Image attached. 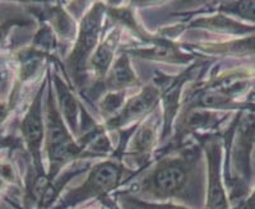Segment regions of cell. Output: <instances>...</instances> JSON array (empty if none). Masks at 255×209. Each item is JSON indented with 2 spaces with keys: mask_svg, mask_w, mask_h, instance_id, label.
<instances>
[{
  "mask_svg": "<svg viewBox=\"0 0 255 209\" xmlns=\"http://www.w3.org/2000/svg\"><path fill=\"white\" fill-rule=\"evenodd\" d=\"M194 162L188 157L167 158L157 163L140 184V193L157 199L181 194L190 181Z\"/></svg>",
  "mask_w": 255,
  "mask_h": 209,
  "instance_id": "cell-1",
  "label": "cell"
},
{
  "mask_svg": "<svg viewBox=\"0 0 255 209\" xmlns=\"http://www.w3.org/2000/svg\"><path fill=\"white\" fill-rule=\"evenodd\" d=\"M45 135H46V151L51 165V175H54L58 172L61 166L76 158L81 149L72 138L70 131L68 130L67 125L56 107L55 101L52 99L51 91L47 100Z\"/></svg>",
  "mask_w": 255,
  "mask_h": 209,
  "instance_id": "cell-2",
  "label": "cell"
},
{
  "mask_svg": "<svg viewBox=\"0 0 255 209\" xmlns=\"http://www.w3.org/2000/svg\"><path fill=\"white\" fill-rule=\"evenodd\" d=\"M104 12V6L101 4H96V6L91 8L90 12L82 19L76 46L68 58V65L73 73L79 74L84 72L87 61L92 58L99 41Z\"/></svg>",
  "mask_w": 255,
  "mask_h": 209,
  "instance_id": "cell-3",
  "label": "cell"
},
{
  "mask_svg": "<svg viewBox=\"0 0 255 209\" xmlns=\"http://www.w3.org/2000/svg\"><path fill=\"white\" fill-rule=\"evenodd\" d=\"M122 174V167L116 162L108 161V162L97 163L91 170L86 181L65 197L64 204L73 206V204L87 201L90 198L100 197V195L111 192L119 184Z\"/></svg>",
  "mask_w": 255,
  "mask_h": 209,
  "instance_id": "cell-4",
  "label": "cell"
},
{
  "mask_svg": "<svg viewBox=\"0 0 255 209\" xmlns=\"http://www.w3.org/2000/svg\"><path fill=\"white\" fill-rule=\"evenodd\" d=\"M22 135L31 152L33 160L38 169H41V147L45 137V122L42 115V90L37 93L36 99L32 102L31 107L27 111L26 116L20 125Z\"/></svg>",
  "mask_w": 255,
  "mask_h": 209,
  "instance_id": "cell-5",
  "label": "cell"
},
{
  "mask_svg": "<svg viewBox=\"0 0 255 209\" xmlns=\"http://www.w3.org/2000/svg\"><path fill=\"white\" fill-rule=\"evenodd\" d=\"M157 99H158L157 88L151 87V86L144 88L136 96L125 102L122 110L109 121V126L113 129H118L140 119L148 111L153 108Z\"/></svg>",
  "mask_w": 255,
  "mask_h": 209,
  "instance_id": "cell-6",
  "label": "cell"
},
{
  "mask_svg": "<svg viewBox=\"0 0 255 209\" xmlns=\"http://www.w3.org/2000/svg\"><path fill=\"white\" fill-rule=\"evenodd\" d=\"M207 163H208V190H207V207L208 209H229L226 193L223 190L220 171V149L215 143L206 147Z\"/></svg>",
  "mask_w": 255,
  "mask_h": 209,
  "instance_id": "cell-7",
  "label": "cell"
},
{
  "mask_svg": "<svg viewBox=\"0 0 255 209\" xmlns=\"http://www.w3.org/2000/svg\"><path fill=\"white\" fill-rule=\"evenodd\" d=\"M138 85L135 73L131 69L130 61L125 54H122L109 70L108 87L113 91H125Z\"/></svg>",
  "mask_w": 255,
  "mask_h": 209,
  "instance_id": "cell-8",
  "label": "cell"
},
{
  "mask_svg": "<svg viewBox=\"0 0 255 209\" xmlns=\"http://www.w3.org/2000/svg\"><path fill=\"white\" fill-rule=\"evenodd\" d=\"M118 42H119V31H116V32L113 31L106 40L102 41L101 44L96 47L90 61L93 70L100 78L106 76V73L110 70Z\"/></svg>",
  "mask_w": 255,
  "mask_h": 209,
  "instance_id": "cell-9",
  "label": "cell"
},
{
  "mask_svg": "<svg viewBox=\"0 0 255 209\" xmlns=\"http://www.w3.org/2000/svg\"><path fill=\"white\" fill-rule=\"evenodd\" d=\"M55 81L64 116L67 119L70 128L74 131V129L77 128V111H78V104H77L76 99H74V96L72 95V92L67 88V86H64V83L59 81V78H56Z\"/></svg>",
  "mask_w": 255,
  "mask_h": 209,
  "instance_id": "cell-10",
  "label": "cell"
},
{
  "mask_svg": "<svg viewBox=\"0 0 255 209\" xmlns=\"http://www.w3.org/2000/svg\"><path fill=\"white\" fill-rule=\"evenodd\" d=\"M154 144V128L149 122L144 124L138 129L134 138L131 139L130 148L129 151L134 154H145L151 151Z\"/></svg>",
  "mask_w": 255,
  "mask_h": 209,
  "instance_id": "cell-11",
  "label": "cell"
},
{
  "mask_svg": "<svg viewBox=\"0 0 255 209\" xmlns=\"http://www.w3.org/2000/svg\"><path fill=\"white\" fill-rule=\"evenodd\" d=\"M125 91H114L113 93L105 97L101 104L102 110L106 113H116L124 106Z\"/></svg>",
  "mask_w": 255,
  "mask_h": 209,
  "instance_id": "cell-12",
  "label": "cell"
},
{
  "mask_svg": "<svg viewBox=\"0 0 255 209\" xmlns=\"http://www.w3.org/2000/svg\"><path fill=\"white\" fill-rule=\"evenodd\" d=\"M236 12L245 18L255 19V1H241L236 4Z\"/></svg>",
  "mask_w": 255,
  "mask_h": 209,
  "instance_id": "cell-13",
  "label": "cell"
},
{
  "mask_svg": "<svg viewBox=\"0 0 255 209\" xmlns=\"http://www.w3.org/2000/svg\"><path fill=\"white\" fill-rule=\"evenodd\" d=\"M136 202V206L142 209H188L185 207L176 206V204L171 203H148V202Z\"/></svg>",
  "mask_w": 255,
  "mask_h": 209,
  "instance_id": "cell-14",
  "label": "cell"
},
{
  "mask_svg": "<svg viewBox=\"0 0 255 209\" xmlns=\"http://www.w3.org/2000/svg\"><path fill=\"white\" fill-rule=\"evenodd\" d=\"M255 198V197H254ZM255 204V202H249V203H247L245 204V206H248V207H252V206H254Z\"/></svg>",
  "mask_w": 255,
  "mask_h": 209,
  "instance_id": "cell-15",
  "label": "cell"
}]
</instances>
